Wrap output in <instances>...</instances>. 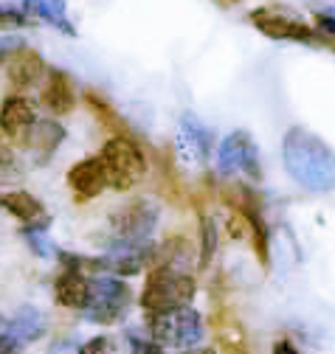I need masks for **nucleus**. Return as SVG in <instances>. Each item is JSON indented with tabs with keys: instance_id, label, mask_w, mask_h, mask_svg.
I'll return each instance as SVG.
<instances>
[{
	"instance_id": "obj_1",
	"label": "nucleus",
	"mask_w": 335,
	"mask_h": 354,
	"mask_svg": "<svg viewBox=\"0 0 335 354\" xmlns=\"http://www.w3.org/2000/svg\"><path fill=\"white\" fill-rule=\"evenodd\" d=\"M282 160H284L287 174L307 192H316V194L332 192V183H335L332 149L329 144H324V138L313 136L310 129L293 127L284 132Z\"/></svg>"
},
{
	"instance_id": "obj_2",
	"label": "nucleus",
	"mask_w": 335,
	"mask_h": 354,
	"mask_svg": "<svg viewBox=\"0 0 335 354\" xmlns=\"http://www.w3.org/2000/svg\"><path fill=\"white\" fill-rule=\"evenodd\" d=\"M194 298V279L189 270L178 268V264H163L158 261L150 270L141 292V306L150 313H166V309L189 306Z\"/></svg>"
},
{
	"instance_id": "obj_3",
	"label": "nucleus",
	"mask_w": 335,
	"mask_h": 354,
	"mask_svg": "<svg viewBox=\"0 0 335 354\" xmlns=\"http://www.w3.org/2000/svg\"><path fill=\"white\" fill-rule=\"evenodd\" d=\"M147 329H150V340L161 348H183L186 351V348H194L206 337L203 318L192 306L166 309V313H150Z\"/></svg>"
},
{
	"instance_id": "obj_4",
	"label": "nucleus",
	"mask_w": 335,
	"mask_h": 354,
	"mask_svg": "<svg viewBox=\"0 0 335 354\" xmlns=\"http://www.w3.org/2000/svg\"><path fill=\"white\" fill-rule=\"evenodd\" d=\"M99 160L107 174V186L116 192H130L147 174V158L130 136H113L102 147Z\"/></svg>"
},
{
	"instance_id": "obj_5",
	"label": "nucleus",
	"mask_w": 335,
	"mask_h": 354,
	"mask_svg": "<svg viewBox=\"0 0 335 354\" xmlns=\"http://www.w3.org/2000/svg\"><path fill=\"white\" fill-rule=\"evenodd\" d=\"M133 306V290L116 276H99L88 284V301L82 306V313L91 324L99 326H113Z\"/></svg>"
},
{
	"instance_id": "obj_6",
	"label": "nucleus",
	"mask_w": 335,
	"mask_h": 354,
	"mask_svg": "<svg viewBox=\"0 0 335 354\" xmlns=\"http://www.w3.org/2000/svg\"><path fill=\"white\" fill-rule=\"evenodd\" d=\"M251 26L268 39L282 42H316L321 39L316 28H310L296 12L287 6H260L251 12Z\"/></svg>"
},
{
	"instance_id": "obj_7",
	"label": "nucleus",
	"mask_w": 335,
	"mask_h": 354,
	"mask_svg": "<svg viewBox=\"0 0 335 354\" xmlns=\"http://www.w3.org/2000/svg\"><path fill=\"white\" fill-rule=\"evenodd\" d=\"M158 203L155 200H133L124 208H118L110 216V231H113V242H147L150 234L158 225Z\"/></svg>"
},
{
	"instance_id": "obj_8",
	"label": "nucleus",
	"mask_w": 335,
	"mask_h": 354,
	"mask_svg": "<svg viewBox=\"0 0 335 354\" xmlns=\"http://www.w3.org/2000/svg\"><path fill=\"white\" fill-rule=\"evenodd\" d=\"M212 129H208L194 113H183L175 132V152L183 169H203L212 155Z\"/></svg>"
},
{
	"instance_id": "obj_9",
	"label": "nucleus",
	"mask_w": 335,
	"mask_h": 354,
	"mask_svg": "<svg viewBox=\"0 0 335 354\" xmlns=\"http://www.w3.org/2000/svg\"><path fill=\"white\" fill-rule=\"evenodd\" d=\"M217 169H220V174H228V177L237 171H245L248 177L260 180L262 177L260 147L254 138H251V132L234 129L231 136H226V141L220 144V152H217Z\"/></svg>"
},
{
	"instance_id": "obj_10",
	"label": "nucleus",
	"mask_w": 335,
	"mask_h": 354,
	"mask_svg": "<svg viewBox=\"0 0 335 354\" xmlns=\"http://www.w3.org/2000/svg\"><path fill=\"white\" fill-rule=\"evenodd\" d=\"M68 186L73 192V200H79V203H88V200L99 197L107 189V174H105L99 155L73 163L68 169Z\"/></svg>"
},
{
	"instance_id": "obj_11",
	"label": "nucleus",
	"mask_w": 335,
	"mask_h": 354,
	"mask_svg": "<svg viewBox=\"0 0 335 354\" xmlns=\"http://www.w3.org/2000/svg\"><path fill=\"white\" fill-rule=\"evenodd\" d=\"M62 141H65V129L57 121H34L20 136V144L26 149L37 152V163H46Z\"/></svg>"
},
{
	"instance_id": "obj_12",
	"label": "nucleus",
	"mask_w": 335,
	"mask_h": 354,
	"mask_svg": "<svg viewBox=\"0 0 335 354\" xmlns=\"http://www.w3.org/2000/svg\"><path fill=\"white\" fill-rule=\"evenodd\" d=\"M9 82L15 84V87H31V84H37L39 79H43V73H46V62H43V57H39L37 51H31V48H17L12 57H9Z\"/></svg>"
},
{
	"instance_id": "obj_13",
	"label": "nucleus",
	"mask_w": 335,
	"mask_h": 354,
	"mask_svg": "<svg viewBox=\"0 0 335 354\" xmlns=\"http://www.w3.org/2000/svg\"><path fill=\"white\" fill-rule=\"evenodd\" d=\"M88 284L91 279L82 273V270H73V268H65L57 281H54V298L60 306H68V309H82L88 301Z\"/></svg>"
},
{
	"instance_id": "obj_14",
	"label": "nucleus",
	"mask_w": 335,
	"mask_h": 354,
	"mask_svg": "<svg viewBox=\"0 0 335 354\" xmlns=\"http://www.w3.org/2000/svg\"><path fill=\"white\" fill-rule=\"evenodd\" d=\"M34 121H37V115H34V107H31L28 99H23V96H6L3 107H0V129H3V136L20 141V136H23V132Z\"/></svg>"
},
{
	"instance_id": "obj_15",
	"label": "nucleus",
	"mask_w": 335,
	"mask_h": 354,
	"mask_svg": "<svg viewBox=\"0 0 335 354\" xmlns=\"http://www.w3.org/2000/svg\"><path fill=\"white\" fill-rule=\"evenodd\" d=\"M43 104L54 113V115H65L73 110L76 104V91H73V82L65 71L54 68L48 71V84H46V91H43Z\"/></svg>"
},
{
	"instance_id": "obj_16",
	"label": "nucleus",
	"mask_w": 335,
	"mask_h": 354,
	"mask_svg": "<svg viewBox=\"0 0 335 354\" xmlns=\"http://www.w3.org/2000/svg\"><path fill=\"white\" fill-rule=\"evenodd\" d=\"M23 15L31 20H43L48 26H54L57 31L76 37V26L68 20V9H65V0H23Z\"/></svg>"
},
{
	"instance_id": "obj_17",
	"label": "nucleus",
	"mask_w": 335,
	"mask_h": 354,
	"mask_svg": "<svg viewBox=\"0 0 335 354\" xmlns=\"http://www.w3.org/2000/svg\"><path fill=\"white\" fill-rule=\"evenodd\" d=\"M3 332L12 335L17 343L39 340L46 332V315L37 306H20L9 321H3Z\"/></svg>"
},
{
	"instance_id": "obj_18",
	"label": "nucleus",
	"mask_w": 335,
	"mask_h": 354,
	"mask_svg": "<svg viewBox=\"0 0 335 354\" xmlns=\"http://www.w3.org/2000/svg\"><path fill=\"white\" fill-rule=\"evenodd\" d=\"M0 208H6L15 219H20L23 225L37 223V219L46 216L43 203H39L34 194H28V192H6V194H0Z\"/></svg>"
},
{
	"instance_id": "obj_19",
	"label": "nucleus",
	"mask_w": 335,
	"mask_h": 354,
	"mask_svg": "<svg viewBox=\"0 0 335 354\" xmlns=\"http://www.w3.org/2000/svg\"><path fill=\"white\" fill-rule=\"evenodd\" d=\"M48 225H51V219L48 216H43V219H37V223H28V225H23V239L28 242V248L39 256V259H48V256H54L57 253V248H54V242L48 239Z\"/></svg>"
},
{
	"instance_id": "obj_20",
	"label": "nucleus",
	"mask_w": 335,
	"mask_h": 354,
	"mask_svg": "<svg viewBox=\"0 0 335 354\" xmlns=\"http://www.w3.org/2000/svg\"><path fill=\"white\" fill-rule=\"evenodd\" d=\"M85 102H88V107H91V113L99 118V124L105 127V129H110L113 136H130V129H127V124H124V118L107 104V102H102L96 93H85Z\"/></svg>"
},
{
	"instance_id": "obj_21",
	"label": "nucleus",
	"mask_w": 335,
	"mask_h": 354,
	"mask_svg": "<svg viewBox=\"0 0 335 354\" xmlns=\"http://www.w3.org/2000/svg\"><path fill=\"white\" fill-rule=\"evenodd\" d=\"M26 177V166L20 160V155L0 138V186H9V183H20Z\"/></svg>"
},
{
	"instance_id": "obj_22",
	"label": "nucleus",
	"mask_w": 335,
	"mask_h": 354,
	"mask_svg": "<svg viewBox=\"0 0 335 354\" xmlns=\"http://www.w3.org/2000/svg\"><path fill=\"white\" fill-rule=\"evenodd\" d=\"M217 250V228H215V219L203 216L200 223V268H208L215 259Z\"/></svg>"
},
{
	"instance_id": "obj_23",
	"label": "nucleus",
	"mask_w": 335,
	"mask_h": 354,
	"mask_svg": "<svg viewBox=\"0 0 335 354\" xmlns=\"http://www.w3.org/2000/svg\"><path fill=\"white\" fill-rule=\"evenodd\" d=\"M0 26H3V28H26V26H31V20L23 12H17V9L0 6Z\"/></svg>"
},
{
	"instance_id": "obj_24",
	"label": "nucleus",
	"mask_w": 335,
	"mask_h": 354,
	"mask_svg": "<svg viewBox=\"0 0 335 354\" xmlns=\"http://www.w3.org/2000/svg\"><path fill=\"white\" fill-rule=\"evenodd\" d=\"M76 354H116V351H113V340L102 335V337H93V340H88V343L82 346Z\"/></svg>"
},
{
	"instance_id": "obj_25",
	"label": "nucleus",
	"mask_w": 335,
	"mask_h": 354,
	"mask_svg": "<svg viewBox=\"0 0 335 354\" xmlns=\"http://www.w3.org/2000/svg\"><path fill=\"white\" fill-rule=\"evenodd\" d=\"M318 37H327V42L335 37V23H332V6L327 12H318Z\"/></svg>"
},
{
	"instance_id": "obj_26",
	"label": "nucleus",
	"mask_w": 335,
	"mask_h": 354,
	"mask_svg": "<svg viewBox=\"0 0 335 354\" xmlns=\"http://www.w3.org/2000/svg\"><path fill=\"white\" fill-rule=\"evenodd\" d=\"M17 48H23L20 37H0V59H9Z\"/></svg>"
},
{
	"instance_id": "obj_27",
	"label": "nucleus",
	"mask_w": 335,
	"mask_h": 354,
	"mask_svg": "<svg viewBox=\"0 0 335 354\" xmlns=\"http://www.w3.org/2000/svg\"><path fill=\"white\" fill-rule=\"evenodd\" d=\"M0 354H23V343H17L12 335L0 329Z\"/></svg>"
},
{
	"instance_id": "obj_28",
	"label": "nucleus",
	"mask_w": 335,
	"mask_h": 354,
	"mask_svg": "<svg viewBox=\"0 0 335 354\" xmlns=\"http://www.w3.org/2000/svg\"><path fill=\"white\" fill-rule=\"evenodd\" d=\"M273 354H299L296 346H293L290 340H276L273 343Z\"/></svg>"
},
{
	"instance_id": "obj_29",
	"label": "nucleus",
	"mask_w": 335,
	"mask_h": 354,
	"mask_svg": "<svg viewBox=\"0 0 335 354\" xmlns=\"http://www.w3.org/2000/svg\"><path fill=\"white\" fill-rule=\"evenodd\" d=\"M186 354H217L215 348H186Z\"/></svg>"
},
{
	"instance_id": "obj_30",
	"label": "nucleus",
	"mask_w": 335,
	"mask_h": 354,
	"mask_svg": "<svg viewBox=\"0 0 335 354\" xmlns=\"http://www.w3.org/2000/svg\"><path fill=\"white\" fill-rule=\"evenodd\" d=\"M0 329H3V318H0Z\"/></svg>"
}]
</instances>
